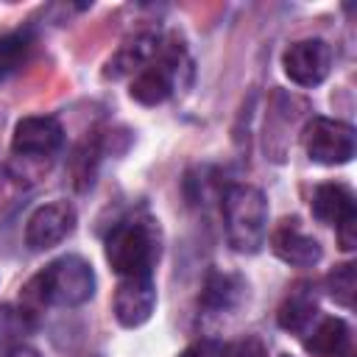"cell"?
<instances>
[{
    "label": "cell",
    "mask_w": 357,
    "mask_h": 357,
    "mask_svg": "<svg viewBox=\"0 0 357 357\" xmlns=\"http://www.w3.org/2000/svg\"><path fill=\"white\" fill-rule=\"evenodd\" d=\"M92 296H95V271L78 254L56 257L25 284V298L45 307H81Z\"/></svg>",
    "instance_id": "cell-1"
},
{
    "label": "cell",
    "mask_w": 357,
    "mask_h": 357,
    "mask_svg": "<svg viewBox=\"0 0 357 357\" xmlns=\"http://www.w3.org/2000/svg\"><path fill=\"white\" fill-rule=\"evenodd\" d=\"M226 240L237 254H257L268 237V201L254 184H231L223 192Z\"/></svg>",
    "instance_id": "cell-2"
},
{
    "label": "cell",
    "mask_w": 357,
    "mask_h": 357,
    "mask_svg": "<svg viewBox=\"0 0 357 357\" xmlns=\"http://www.w3.org/2000/svg\"><path fill=\"white\" fill-rule=\"evenodd\" d=\"M106 259L123 276H153L159 259V229L151 218L120 220L106 237Z\"/></svg>",
    "instance_id": "cell-3"
},
{
    "label": "cell",
    "mask_w": 357,
    "mask_h": 357,
    "mask_svg": "<svg viewBox=\"0 0 357 357\" xmlns=\"http://www.w3.org/2000/svg\"><path fill=\"white\" fill-rule=\"evenodd\" d=\"M181 45L176 42H165L159 56L153 61H148L134 78H131V89L128 95L142 103V106H159L165 103L173 89H176V78L181 70Z\"/></svg>",
    "instance_id": "cell-4"
},
{
    "label": "cell",
    "mask_w": 357,
    "mask_h": 357,
    "mask_svg": "<svg viewBox=\"0 0 357 357\" xmlns=\"http://www.w3.org/2000/svg\"><path fill=\"white\" fill-rule=\"evenodd\" d=\"M301 142L315 165L335 167L351 162L354 156V128L343 120L312 117L301 131Z\"/></svg>",
    "instance_id": "cell-5"
},
{
    "label": "cell",
    "mask_w": 357,
    "mask_h": 357,
    "mask_svg": "<svg viewBox=\"0 0 357 357\" xmlns=\"http://www.w3.org/2000/svg\"><path fill=\"white\" fill-rule=\"evenodd\" d=\"M75 220H78V215H75L70 201H47L28 215L25 245L31 251H47L73 234Z\"/></svg>",
    "instance_id": "cell-6"
},
{
    "label": "cell",
    "mask_w": 357,
    "mask_h": 357,
    "mask_svg": "<svg viewBox=\"0 0 357 357\" xmlns=\"http://www.w3.org/2000/svg\"><path fill=\"white\" fill-rule=\"evenodd\" d=\"M282 67L293 84L318 86L332 70V47L318 36L298 39L282 53Z\"/></svg>",
    "instance_id": "cell-7"
},
{
    "label": "cell",
    "mask_w": 357,
    "mask_h": 357,
    "mask_svg": "<svg viewBox=\"0 0 357 357\" xmlns=\"http://www.w3.org/2000/svg\"><path fill=\"white\" fill-rule=\"evenodd\" d=\"M156 307V284L153 276H123L114 290L112 312L120 326L137 329L151 321Z\"/></svg>",
    "instance_id": "cell-8"
},
{
    "label": "cell",
    "mask_w": 357,
    "mask_h": 357,
    "mask_svg": "<svg viewBox=\"0 0 357 357\" xmlns=\"http://www.w3.org/2000/svg\"><path fill=\"white\" fill-rule=\"evenodd\" d=\"M61 145H64V128L50 114L22 117L11 134V151L17 156H28V159L53 156Z\"/></svg>",
    "instance_id": "cell-9"
},
{
    "label": "cell",
    "mask_w": 357,
    "mask_h": 357,
    "mask_svg": "<svg viewBox=\"0 0 357 357\" xmlns=\"http://www.w3.org/2000/svg\"><path fill=\"white\" fill-rule=\"evenodd\" d=\"M271 248L282 262L293 268H312L324 257L321 243L304 231L298 218H284L276 223V229L271 231Z\"/></svg>",
    "instance_id": "cell-10"
},
{
    "label": "cell",
    "mask_w": 357,
    "mask_h": 357,
    "mask_svg": "<svg viewBox=\"0 0 357 357\" xmlns=\"http://www.w3.org/2000/svg\"><path fill=\"white\" fill-rule=\"evenodd\" d=\"M162 36L159 33H137L134 39L123 42L120 50L106 61L103 78H123V75H137L148 61H153L162 50Z\"/></svg>",
    "instance_id": "cell-11"
},
{
    "label": "cell",
    "mask_w": 357,
    "mask_h": 357,
    "mask_svg": "<svg viewBox=\"0 0 357 357\" xmlns=\"http://www.w3.org/2000/svg\"><path fill=\"white\" fill-rule=\"evenodd\" d=\"M312 215L321 223L329 226H340L351 218H357V198L351 192V187L340 184V181H324L315 187L312 192Z\"/></svg>",
    "instance_id": "cell-12"
},
{
    "label": "cell",
    "mask_w": 357,
    "mask_h": 357,
    "mask_svg": "<svg viewBox=\"0 0 357 357\" xmlns=\"http://www.w3.org/2000/svg\"><path fill=\"white\" fill-rule=\"evenodd\" d=\"M243 296H245V282L237 273L209 271L201 290V307L206 315H223L234 310L243 301Z\"/></svg>",
    "instance_id": "cell-13"
},
{
    "label": "cell",
    "mask_w": 357,
    "mask_h": 357,
    "mask_svg": "<svg viewBox=\"0 0 357 357\" xmlns=\"http://www.w3.org/2000/svg\"><path fill=\"white\" fill-rule=\"evenodd\" d=\"M318 315V301H315V290L312 284H296L284 301L279 304V312H276V321L282 329L287 332H307L312 318Z\"/></svg>",
    "instance_id": "cell-14"
},
{
    "label": "cell",
    "mask_w": 357,
    "mask_h": 357,
    "mask_svg": "<svg viewBox=\"0 0 357 357\" xmlns=\"http://www.w3.org/2000/svg\"><path fill=\"white\" fill-rule=\"evenodd\" d=\"M349 340H351L349 324L337 315H329V318L318 321V326L304 340V349L315 357H340V354H346Z\"/></svg>",
    "instance_id": "cell-15"
},
{
    "label": "cell",
    "mask_w": 357,
    "mask_h": 357,
    "mask_svg": "<svg viewBox=\"0 0 357 357\" xmlns=\"http://www.w3.org/2000/svg\"><path fill=\"white\" fill-rule=\"evenodd\" d=\"M31 50H33L31 31H11L0 36V84L11 78L31 59Z\"/></svg>",
    "instance_id": "cell-16"
},
{
    "label": "cell",
    "mask_w": 357,
    "mask_h": 357,
    "mask_svg": "<svg viewBox=\"0 0 357 357\" xmlns=\"http://www.w3.org/2000/svg\"><path fill=\"white\" fill-rule=\"evenodd\" d=\"M326 290H329V296H332L340 307L351 310V307H354V293H357V268H354V262L337 265V268L326 276Z\"/></svg>",
    "instance_id": "cell-17"
},
{
    "label": "cell",
    "mask_w": 357,
    "mask_h": 357,
    "mask_svg": "<svg viewBox=\"0 0 357 357\" xmlns=\"http://www.w3.org/2000/svg\"><path fill=\"white\" fill-rule=\"evenodd\" d=\"M223 357H268V346L257 335H245V337L223 346Z\"/></svg>",
    "instance_id": "cell-18"
},
{
    "label": "cell",
    "mask_w": 357,
    "mask_h": 357,
    "mask_svg": "<svg viewBox=\"0 0 357 357\" xmlns=\"http://www.w3.org/2000/svg\"><path fill=\"white\" fill-rule=\"evenodd\" d=\"M28 324H25V310L14 312L11 307H0V337H11L17 332H22Z\"/></svg>",
    "instance_id": "cell-19"
},
{
    "label": "cell",
    "mask_w": 357,
    "mask_h": 357,
    "mask_svg": "<svg viewBox=\"0 0 357 357\" xmlns=\"http://www.w3.org/2000/svg\"><path fill=\"white\" fill-rule=\"evenodd\" d=\"M178 357H223V343H218V340H198V343L187 346Z\"/></svg>",
    "instance_id": "cell-20"
},
{
    "label": "cell",
    "mask_w": 357,
    "mask_h": 357,
    "mask_svg": "<svg viewBox=\"0 0 357 357\" xmlns=\"http://www.w3.org/2000/svg\"><path fill=\"white\" fill-rule=\"evenodd\" d=\"M337 245L343 251H354V245H357V218L337 226Z\"/></svg>",
    "instance_id": "cell-21"
},
{
    "label": "cell",
    "mask_w": 357,
    "mask_h": 357,
    "mask_svg": "<svg viewBox=\"0 0 357 357\" xmlns=\"http://www.w3.org/2000/svg\"><path fill=\"white\" fill-rule=\"evenodd\" d=\"M3 357H42V351H36L33 346H25V343H20V346L8 349Z\"/></svg>",
    "instance_id": "cell-22"
},
{
    "label": "cell",
    "mask_w": 357,
    "mask_h": 357,
    "mask_svg": "<svg viewBox=\"0 0 357 357\" xmlns=\"http://www.w3.org/2000/svg\"><path fill=\"white\" fill-rule=\"evenodd\" d=\"M282 357H290V354H282Z\"/></svg>",
    "instance_id": "cell-23"
}]
</instances>
